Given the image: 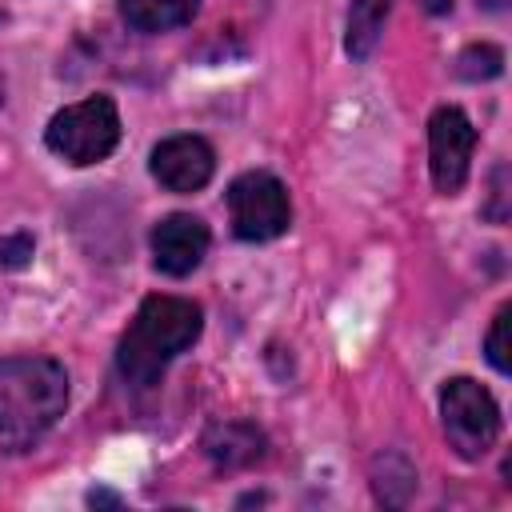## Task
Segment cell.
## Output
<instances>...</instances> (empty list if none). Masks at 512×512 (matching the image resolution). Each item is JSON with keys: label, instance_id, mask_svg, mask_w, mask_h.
<instances>
[{"label": "cell", "instance_id": "1", "mask_svg": "<svg viewBox=\"0 0 512 512\" xmlns=\"http://www.w3.org/2000/svg\"><path fill=\"white\" fill-rule=\"evenodd\" d=\"M68 404V376L48 356L0 360V448H32Z\"/></svg>", "mask_w": 512, "mask_h": 512}, {"label": "cell", "instance_id": "2", "mask_svg": "<svg viewBox=\"0 0 512 512\" xmlns=\"http://www.w3.org/2000/svg\"><path fill=\"white\" fill-rule=\"evenodd\" d=\"M204 328V312L200 304L184 300V296H148L132 320V328L124 332L120 348H116V368L124 380L148 388L160 380V372L196 344Z\"/></svg>", "mask_w": 512, "mask_h": 512}, {"label": "cell", "instance_id": "3", "mask_svg": "<svg viewBox=\"0 0 512 512\" xmlns=\"http://www.w3.org/2000/svg\"><path fill=\"white\" fill-rule=\"evenodd\" d=\"M48 148L68 164H96L120 140V112L112 96H88L80 104L60 108L44 132Z\"/></svg>", "mask_w": 512, "mask_h": 512}, {"label": "cell", "instance_id": "4", "mask_svg": "<svg viewBox=\"0 0 512 512\" xmlns=\"http://www.w3.org/2000/svg\"><path fill=\"white\" fill-rule=\"evenodd\" d=\"M440 416H444L448 444L464 460L484 456L496 444V436H500V408H496V400L488 396L484 384H476L468 376H456V380L444 384V392H440Z\"/></svg>", "mask_w": 512, "mask_h": 512}, {"label": "cell", "instance_id": "5", "mask_svg": "<svg viewBox=\"0 0 512 512\" xmlns=\"http://www.w3.org/2000/svg\"><path fill=\"white\" fill-rule=\"evenodd\" d=\"M228 212H232V232L240 240H272L288 228L292 204L284 184L272 172H244L228 184Z\"/></svg>", "mask_w": 512, "mask_h": 512}, {"label": "cell", "instance_id": "6", "mask_svg": "<svg viewBox=\"0 0 512 512\" xmlns=\"http://www.w3.org/2000/svg\"><path fill=\"white\" fill-rule=\"evenodd\" d=\"M472 148H476L472 120L456 104L436 108L432 120H428V156H432V184L444 196L464 188L468 164H472Z\"/></svg>", "mask_w": 512, "mask_h": 512}, {"label": "cell", "instance_id": "7", "mask_svg": "<svg viewBox=\"0 0 512 512\" xmlns=\"http://www.w3.org/2000/svg\"><path fill=\"white\" fill-rule=\"evenodd\" d=\"M212 172H216V156L200 136H168L164 144L152 148V176L168 192H196L212 180Z\"/></svg>", "mask_w": 512, "mask_h": 512}, {"label": "cell", "instance_id": "8", "mask_svg": "<svg viewBox=\"0 0 512 512\" xmlns=\"http://www.w3.org/2000/svg\"><path fill=\"white\" fill-rule=\"evenodd\" d=\"M208 252V228L200 216L172 212L152 228V256L156 268L168 276H188Z\"/></svg>", "mask_w": 512, "mask_h": 512}, {"label": "cell", "instance_id": "9", "mask_svg": "<svg viewBox=\"0 0 512 512\" xmlns=\"http://www.w3.org/2000/svg\"><path fill=\"white\" fill-rule=\"evenodd\" d=\"M200 0H120V16L136 32H168L192 20Z\"/></svg>", "mask_w": 512, "mask_h": 512}, {"label": "cell", "instance_id": "10", "mask_svg": "<svg viewBox=\"0 0 512 512\" xmlns=\"http://www.w3.org/2000/svg\"><path fill=\"white\" fill-rule=\"evenodd\" d=\"M388 20V0H352L348 8V32H344V48L352 60H368L372 48L380 44Z\"/></svg>", "mask_w": 512, "mask_h": 512}, {"label": "cell", "instance_id": "11", "mask_svg": "<svg viewBox=\"0 0 512 512\" xmlns=\"http://www.w3.org/2000/svg\"><path fill=\"white\" fill-rule=\"evenodd\" d=\"M260 444H264V440H260V432H256V428H248V424H224V428H216V432L204 440L208 456H212L216 464H224V468L252 464V460L264 452Z\"/></svg>", "mask_w": 512, "mask_h": 512}, {"label": "cell", "instance_id": "12", "mask_svg": "<svg viewBox=\"0 0 512 512\" xmlns=\"http://www.w3.org/2000/svg\"><path fill=\"white\" fill-rule=\"evenodd\" d=\"M456 64H460V76L464 80H492L504 68V52L496 44H468Z\"/></svg>", "mask_w": 512, "mask_h": 512}, {"label": "cell", "instance_id": "13", "mask_svg": "<svg viewBox=\"0 0 512 512\" xmlns=\"http://www.w3.org/2000/svg\"><path fill=\"white\" fill-rule=\"evenodd\" d=\"M508 308H500L496 312V320H492V332H488V340H484V352H488V364L496 368V372H508L512 368V356H508Z\"/></svg>", "mask_w": 512, "mask_h": 512}, {"label": "cell", "instance_id": "14", "mask_svg": "<svg viewBox=\"0 0 512 512\" xmlns=\"http://www.w3.org/2000/svg\"><path fill=\"white\" fill-rule=\"evenodd\" d=\"M28 260H32V236L28 232L0 240V268H24Z\"/></svg>", "mask_w": 512, "mask_h": 512}, {"label": "cell", "instance_id": "15", "mask_svg": "<svg viewBox=\"0 0 512 512\" xmlns=\"http://www.w3.org/2000/svg\"><path fill=\"white\" fill-rule=\"evenodd\" d=\"M88 500H92V504H120V500H116V496H112V492H92V496H88Z\"/></svg>", "mask_w": 512, "mask_h": 512}, {"label": "cell", "instance_id": "16", "mask_svg": "<svg viewBox=\"0 0 512 512\" xmlns=\"http://www.w3.org/2000/svg\"><path fill=\"white\" fill-rule=\"evenodd\" d=\"M428 8H432V12H448V8H452V0H428Z\"/></svg>", "mask_w": 512, "mask_h": 512}, {"label": "cell", "instance_id": "17", "mask_svg": "<svg viewBox=\"0 0 512 512\" xmlns=\"http://www.w3.org/2000/svg\"><path fill=\"white\" fill-rule=\"evenodd\" d=\"M480 4H484V8H492V12H500V8L508 4V0H480Z\"/></svg>", "mask_w": 512, "mask_h": 512}]
</instances>
